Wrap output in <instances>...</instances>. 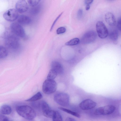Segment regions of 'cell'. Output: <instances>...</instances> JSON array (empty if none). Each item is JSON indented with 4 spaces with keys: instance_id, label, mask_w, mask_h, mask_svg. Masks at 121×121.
<instances>
[{
    "instance_id": "cell-1",
    "label": "cell",
    "mask_w": 121,
    "mask_h": 121,
    "mask_svg": "<svg viewBox=\"0 0 121 121\" xmlns=\"http://www.w3.org/2000/svg\"><path fill=\"white\" fill-rule=\"evenodd\" d=\"M16 110L20 116L28 120H32L36 116L35 111L29 106L23 105L17 106L16 108Z\"/></svg>"
},
{
    "instance_id": "cell-2",
    "label": "cell",
    "mask_w": 121,
    "mask_h": 121,
    "mask_svg": "<svg viewBox=\"0 0 121 121\" xmlns=\"http://www.w3.org/2000/svg\"><path fill=\"white\" fill-rule=\"evenodd\" d=\"M57 87V84L55 81L47 79L43 83L42 90L43 92L45 94H51L56 91Z\"/></svg>"
},
{
    "instance_id": "cell-3",
    "label": "cell",
    "mask_w": 121,
    "mask_h": 121,
    "mask_svg": "<svg viewBox=\"0 0 121 121\" xmlns=\"http://www.w3.org/2000/svg\"><path fill=\"white\" fill-rule=\"evenodd\" d=\"M54 99L57 104L62 106L68 105L69 102V97L66 93L60 92L56 93L54 96Z\"/></svg>"
},
{
    "instance_id": "cell-4",
    "label": "cell",
    "mask_w": 121,
    "mask_h": 121,
    "mask_svg": "<svg viewBox=\"0 0 121 121\" xmlns=\"http://www.w3.org/2000/svg\"><path fill=\"white\" fill-rule=\"evenodd\" d=\"M5 43L6 47L10 49H16L18 48L19 45L18 38L12 35H8L6 37Z\"/></svg>"
},
{
    "instance_id": "cell-5",
    "label": "cell",
    "mask_w": 121,
    "mask_h": 121,
    "mask_svg": "<svg viewBox=\"0 0 121 121\" xmlns=\"http://www.w3.org/2000/svg\"><path fill=\"white\" fill-rule=\"evenodd\" d=\"M97 38V34L93 30H90L86 32L82 36L81 42L83 44L90 43L94 41Z\"/></svg>"
},
{
    "instance_id": "cell-6",
    "label": "cell",
    "mask_w": 121,
    "mask_h": 121,
    "mask_svg": "<svg viewBox=\"0 0 121 121\" xmlns=\"http://www.w3.org/2000/svg\"><path fill=\"white\" fill-rule=\"evenodd\" d=\"M96 28L98 35L99 38L103 39L107 37L108 35V31L103 22L98 21L96 24Z\"/></svg>"
},
{
    "instance_id": "cell-7",
    "label": "cell",
    "mask_w": 121,
    "mask_h": 121,
    "mask_svg": "<svg viewBox=\"0 0 121 121\" xmlns=\"http://www.w3.org/2000/svg\"><path fill=\"white\" fill-rule=\"evenodd\" d=\"M115 109V107L113 105H107L97 108L95 110V113L99 115H108L112 113Z\"/></svg>"
},
{
    "instance_id": "cell-8",
    "label": "cell",
    "mask_w": 121,
    "mask_h": 121,
    "mask_svg": "<svg viewBox=\"0 0 121 121\" xmlns=\"http://www.w3.org/2000/svg\"><path fill=\"white\" fill-rule=\"evenodd\" d=\"M12 32L16 35L20 37H23L25 35V31L22 27L19 24L13 23L10 25Z\"/></svg>"
},
{
    "instance_id": "cell-9",
    "label": "cell",
    "mask_w": 121,
    "mask_h": 121,
    "mask_svg": "<svg viewBox=\"0 0 121 121\" xmlns=\"http://www.w3.org/2000/svg\"><path fill=\"white\" fill-rule=\"evenodd\" d=\"M18 12L16 9H9L3 14V17L6 21L9 22H13L17 19L18 17Z\"/></svg>"
},
{
    "instance_id": "cell-10",
    "label": "cell",
    "mask_w": 121,
    "mask_h": 121,
    "mask_svg": "<svg viewBox=\"0 0 121 121\" xmlns=\"http://www.w3.org/2000/svg\"><path fill=\"white\" fill-rule=\"evenodd\" d=\"M96 102L90 99H87L82 101L79 104L80 108L83 110L92 109L96 105Z\"/></svg>"
},
{
    "instance_id": "cell-11",
    "label": "cell",
    "mask_w": 121,
    "mask_h": 121,
    "mask_svg": "<svg viewBox=\"0 0 121 121\" xmlns=\"http://www.w3.org/2000/svg\"><path fill=\"white\" fill-rule=\"evenodd\" d=\"M15 8L18 12L22 13L27 11L28 7L25 0H19L16 3Z\"/></svg>"
},
{
    "instance_id": "cell-12",
    "label": "cell",
    "mask_w": 121,
    "mask_h": 121,
    "mask_svg": "<svg viewBox=\"0 0 121 121\" xmlns=\"http://www.w3.org/2000/svg\"><path fill=\"white\" fill-rule=\"evenodd\" d=\"M105 19L107 23L110 26H114L116 23V19L114 15L111 12H108L105 15Z\"/></svg>"
},
{
    "instance_id": "cell-13",
    "label": "cell",
    "mask_w": 121,
    "mask_h": 121,
    "mask_svg": "<svg viewBox=\"0 0 121 121\" xmlns=\"http://www.w3.org/2000/svg\"><path fill=\"white\" fill-rule=\"evenodd\" d=\"M51 69L55 71L58 74L61 75L64 72V69L61 64L59 62L56 61L52 62L51 64Z\"/></svg>"
},
{
    "instance_id": "cell-14",
    "label": "cell",
    "mask_w": 121,
    "mask_h": 121,
    "mask_svg": "<svg viewBox=\"0 0 121 121\" xmlns=\"http://www.w3.org/2000/svg\"><path fill=\"white\" fill-rule=\"evenodd\" d=\"M17 21L19 24L27 25L30 24L31 20L29 17L25 15H21L18 16Z\"/></svg>"
},
{
    "instance_id": "cell-15",
    "label": "cell",
    "mask_w": 121,
    "mask_h": 121,
    "mask_svg": "<svg viewBox=\"0 0 121 121\" xmlns=\"http://www.w3.org/2000/svg\"><path fill=\"white\" fill-rule=\"evenodd\" d=\"M12 109L11 107L7 105H4L1 107L0 112L1 113L4 115H9L11 112Z\"/></svg>"
},
{
    "instance_id": "cell-16",
    "label": "cell",
    "mask_w": 121,
    "mask_h": 121,
    "mask_svg": "<svg viewBox=\"0 0 121 121\" xmlns=\"http://www.w3.org/2000/svg\"><path fill=\"white\" fill-rule=\"evenodd\" d=\"M41 107L43 115L50 111L51 109L48 104L45 101H43L41 104Z\"/></svg>"
},
{
    "instance_id": "cell-17",
    "label": "cell",
    "mask_w": 121,
    "mask_h": 121,
    "mask_svg": "<svg viewBox=\"0 0 121 121\" xmlns=\"http://www.w3.org/2000/svg\"><path fill=\"white\" fill-rule=\"evenodd\" d=\"M119 36L118 32L116 30H114L111 31L109 33L110 38L114 42H116Z\"/></svg>"
},
{
    "instance_id": "cell-18",
    "label": "cell",
    "mask_w": 121,
    "mask_h": 121,
    "mask_svg": "<svg viewBox=\"0 0 121 121\" xmlns=\"http://www.w3.org/2000/svg\"><path fill=\"white\" fill-rule=\"evenodd\" d=\"M42 97V95L41 93L39 92L31 98L26 101L28 102H34L41 99Z\"/></svg>"
},
{
    "instance_id": "cell-19",
    "label": "cell",
    "mask_w": 121,
    "mask_h": 121,
    "mask_svg": "<svg viewBox=\"0 0 121 121\" xmlns=\"http://www.w3.org/2000/svg\"><path fill=\"white\" fill-rule=\"evenodd\" d=\"M58 108L61 110L64 111L77 117L80 118L81 117L80 115L77 112L62 107H59Z\"/></svg>"
},
{
    "instance_id": "cell-20",
    "label": "cell",
    "mask_w": 121,
    "mask_h": 121,
    "mask_svg": "<svg viewBox=\"0 0 121 121\" xmlns=\"http://www.w3.org/2000/svg\"><path fill=\"white\" fill-rule=\"evenodd\" d=\"M8 53L6 49L2 46H0V58H4L7 56Z\"/></svg>"
},
{
    "instance_id": "cell-21",
    "label": "cell",
    "mask_w": 121,
    "mask_h": 121,
    "mask_svg": "<svg viewBox=\"0 0 121 121\" xmlns=\"http://www.w3.org/2000/svg\"><path fill=\"white\" fill-rule=\"evenodd\" d=\"M80 40L79 39L77 38H73L68 41L66 42L65 45L67 46H73L78 44L80 42Z\"/></svg>"
},
{
    "instance_id": "cell-22",
    "label": "cell",
    "mask_w": 121,
    "mask_h": 121,
    "mask_svg": "<svg viewBox=\"0 0 121 121\" xmlns=\"http://www.w3.org/2000/svg\"><path fill=\"white\" fill-rule=\"evenodd\" d=\"M53 121H62V118L60 113L57 111H55L52 118Z\"/></svg>"
},
{
    "instance_id": "cell-23",
    "label": "cell",
    "mask_w": 121,
    "mask_h": 121,
    "mask_svg": "<svg viewBox=\"0 0 121 121\" xmlns=\"http://www.w3.org/2000/svg\"><path fill=\"white\" fill-rule=\"evenodd\" d=\"M58 74L53 69H51L50 70L47 75L48 79L54 80Z\"/></svg>"
},
{
    "instance_id": "cell-24",
    "label": "cell",
    "mask_w": 121,
    "mask_h": 121,
    "mask_svg": "<svg viewBox=\"0 0 121 121\" xmlns=\"http://www.w3.org/2000/svg\"><path fill=\"white\" fill-rule=\"evenodd\" d=\"M32 7L30 11V12L32 14L36 15L39 12L41 9V7L40 5L38 4Z\"/></svg>"
},
{
    "instance_id": "cell-25",
    "label": "cell",
    "mask_w": 121,
    "mask_h": 121,
    "mask_svg": "<svg viewBox=\"0 0 121 121\" xmlns=\"http://www.w3.org/2000/svg\"><path fill=\"white\" fill-rule=\"evenodd\" d=\"M41 0H27V1L29 5L33 7L37 5Z\"/></svg>"
},
{
    "instance_id": "cell-26",
    "label": "cell",
    "mask_w": 121,
    "mask_h": 121,
    "mask_svg": "<svg viewBox=\"0 0 121 121\" xmlns=\"http://www.w3.org/2000/svg\"><path fill=\"white\" fill-rule=\"evenodd\" d=\"M66 28L64 27H61L58 28L56 30L57 34H60L64 33L66 31Z\"/></svg>"
},
{
    "instance_id": "cell-27",
    "label": "cell",
    "mask_w": 121,
    "mask_h": 121,
    "mask_svg": "<svg viewBox=\"0 0 121 121\" xmlns=\"http://www.w3.org/2000/svg\"><path fill=\"white\" fill-rule=\"evenodd\" d=\"M83 10L81 9H79L78 11L77 17L78 18L80 19L82 18L83 15Z\"/></svg>"
},
{
    "instance_id": "cell-28",
    "label": "cell",
    "mask_w": 121,
    "mask_h": 121,
    "mask_svg": "<svg viewBox=\"0 0 121 121\" xmlns=\"http://www.w3.org/2000/svg\"><path fill=\"white\" fill-rule=\"evenodd\" d=\"M8 118L6 116L3 115V114H0V121H9Z\"/></svg>"
},
{
    "instance_id": "cell-29",
    "label": "cell",
    "mask_w": 121,
    "mask_h": 121,
    "mask_svg": "<svg viewBox=\"0 0 121 121\" xmlns=\"http://www.w3.org/2000/svg\"><path fill=\"white\" fill-rule=\"evenodd\" d=\"M117 27L119 30H121V17L119 18L118 19L117 23Z\"/></svg>"
},
{
    "instance_id": "cell-30",
    "label": "cell",
    "mask_w": 121,
    "mask_h": 121,
    "mask_svg": "<svg viewBox=\"0 0 121 121\" xmlns=\"http://www.w3.org/2000/svg\"><path fill=\"white\" fill-rule=\"evenodd\" d=\"M63 13V12H62L56 18V19H55V20L54 21V22L52 24V27H51V30H52L54 26L55 25L56 23L57 22V20L62 15Z\"/></svg>"
},
{
    "instance_id": "cell-31",
    "label": "cell",
    "mask_w": 121,
    "mask_h": 121,
    "mask_svg": "<svg viewBox=\"0 0 121 121\" xmlns=\"http://www.w3.org/2000/svg\"><path fill=\"white\" fill-rule=\"evenodd\" d=\"M94 0H86L84 2V3L86 5H90L92 3Z\"/></svg>"
},
{
    "instance_id": "cell-32",
    "label": "cell",
    "mask_w": 121,
    "mask_h": 121,
    "mask_svg": "<svg viewBox=\"0 0 121 121\" xmlns=\"http://www.w3.org/2000/svg\"><path fill=\"white\" fill-rule=\"evenodd\" d=\"M76 121L75 119L70 117H67L65 120V121Z\"/></svg>"
},
{
    "instance_id": "cell-33",
    "label": "cell",
    "mask_w": 121,
    "mask_h": 121,
    "mask_svg": "<svg viewBox=\"0 0 121 121\" xmlns=\"http://www.w3.org/2000/svg\"><path fill=\"white\" fill-rule=\"evenodd\" d=\"M90 5H86L85 7V9L87 11L88 10L90 9Z\"/></svg>"
}]
</instances>
